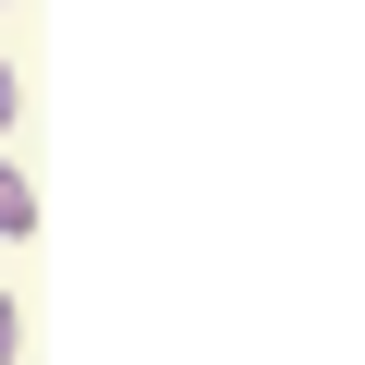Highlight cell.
Returning a JSON list of instances; mask_svg holds the SVG:
<instances>
[{
    "instance_id": "6da1fadb",
    "label": "cell",
    "mask_w": 365,
    "mask_h": 365,
    "mask_svg": "<svg viewBox=\"0 0 365 365\" xmlns=\"http://www.w3.org/2000/svg\"><path fill=\"white\" fill-rule=\"evenodd\" d=\"M0 232H13V244H25V232H37V182H25V170H13V158H0Z\"/></svg>"
},
{
    "instance_id": "7a4b0ae2",
    "label": "cell",
    "mask_w": 365,
    "mask_h": 365,
    "mask_svg": "<svg viewBox=\"0 0 365 365\" xmlns=\"http://www.w3.org/2000/svg\"><path fill=\"white\" fill-rule=\"evenodd\" d=\"M25 122V86H13V61H0V134H13Z\"/></svg>"
},
{
    "instance_id": "3957f363",
    "label": "cell",
    "mask_w": 365,
    "mask_h": 365,
    "mask_svg": "<svg viewBox=\"0 0 365 365\" xmlns=\"http://www.w3.org/2000/svg\"><path fill=\"white\" fill-rule=\"evenodd\" d=\"M13 341H25V317H13V292H0V365H13Z\"/></svg>"
}]
</instances>
